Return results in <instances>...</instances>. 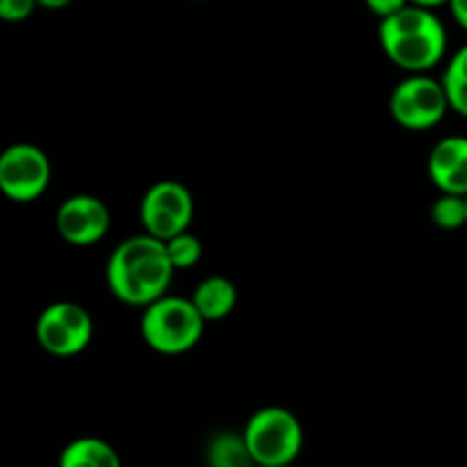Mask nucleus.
Here are the masks:
<instances>
[{
	"label": "nucleus",
	"mask_w": 467,
	"mask_h": 467,
	"mask_svg": "<svg viewBox=\"0 0 467 467\" xmlns=\"http://www.w3.org/2000/svg\"><path fill=\"white\" fill-rule=\"evenodd\" d=\"M450 9L454 21L467 32V0H450Z\"/></svg>",
	"instance_id": "6ab92c4d"
},
{
	"label": "nucleus",
	"mask_w": 467,
	"mask_h": 467,
	"mask_svg": "<svg viewBox=\"0 0 467 467\" xmlns=\"http://www.w3.org/2000/svg\"><path fill=\"white\" fill-rule=\"evenodd\" d=\"M36 0H0V18L7 23H21L32 16Z\"/></svg>",
	"instance_id": "f3484780"
},
{
	"label": "nucleus",
	"mask_w": 467,
	"mask_h": 467,
	"mask_svg": "<svg viewBox=\"0 0 467 467\" xmlns=\"http://www.w3.org/2000/svg\"><path fill=\"white\" fill-rule=\"evenodd\" d=\"M210 467H255L244 433L222 431L208 445Z\"/></svg>",
	"instance_id": "ddd939ff"
},
{
	"label": "nucleus",
	"mask_w": 467,
	"mask_h": 467,
	"mask_svg": "<svg viewBox=\"0 0 467 467\" xmlns=\"http://www.w3.org/2000/svg\"><path fill=\"white\" fill-rule=\"evenodd\" d=\"M36 3H39V7L44 9H64L68 7L73 0H36Z\"/></svg>",
	"instance_id": "aec40b11"
},
{
	"label": "nucleus",
	"mask_w": 467,
	"mask_h": 467,
	"mask_svg": "<svg viewBox=\"0 0 467 467\" xmlns=\"http://www.w3.org/2000/svg\"><path fill=\"white\" fill-rule=\"evenodd\" d=\"M255 467H292V465H255Z\"/></svg>",
	"instance_id": "4be33fe9"
},
{
	"label": "nucleus",
	"mask_w": 467,
	"mask_h": 467,
	"mask_svg": "<svg viewBox=\"0 0 467 467\" xmlns=\"http://www.w3.org/2000/svg\"><path fill=\"white\" fill-rule=\"evenodd\" d=\"M451 109L442 80L410 73L390 94V114L406 130H431Z\"/></svg>",
	"instance_id": "39448f33"
},
{
	"label": "nucleus",
	"mask_w": 467,
	"mask_h": 467,
	"mask_svg": "<svg viewBox=\"0 0 467 467\" xmlns=\"http://www.w3.org/2000/svg\"><path fill=\"white\" fill-rule=\"evenodd\" d=\"M365 5H368V9L374 14V16H379L383 21V18L401 12V9L410 3L409 0H365Z\"/></svg>",
	"instance_id": "a211bd4d"
},
{
	"label": "nucleus",
	"mask_w": 467,
	"mask_h": 467,
	"mask_svg": "<svg viewBox=\"0 0 467 467\" xmlns=\"http://www.w3.org/2000/svg\"><path fill=\"white\" fill-rule=\"evenodd\" d=\"M59 467H121L117 450L100 438H76L59 454Z\"/></svg>",
	"instance_id": "f8f14e48"
},
{
	"label": "nucleus",
	"mask_w": 467,
	"mask_h": 467,
	"mask_svg": "<svg viewBox=\"0 0 467 467\" xmlns=\"http://www.w3.org/2000/svg\"><path fill=\"white\" fill-rule=\"evenodd\" d=\"M194 217V199L178 181H160L146 190L140 205L141 226L158 240H171L178 233L190 231Z\"/></svg>",
	"instance_id": "6e6552de"
},
{
	"label": "nucleus",
	"mask_w": 467,
	"mask_h": 467,
	"mask_svg": "<svg viewBox=\"0 0 467 467\" xmlns=\"http://www.w3.org/2000/svg\"><path fill=\"white\" fill-rule=\"evenodd\" d=\"M36 342L41 349L57 358L82 354L94 337V319L73 301H55L36 317Z\"/></svg>",
	"instance_id": "423d86ee"
},
{
	"label": "nucleus",
	"mask_w": 467,
	"mask_h": 467,
	"mask_svg": "<svg viewBox=\"0 0 467 467\" xmlns=\"http://www.w3.org/2000/svg\"><path fill=\"white\" fill-rule=\"evenodd\" d=\"M140 331L153 351L178 356L199 345L205 331V319L192 299L164 295L162 299L146 306Z\"/></svg>",
	"instance_id": "7ed1b4c3"
},
{
	"label": "nucleus",
	"mask_w": 467,
	"mask_h": 467,
	"mask_svg": "<svg viewBox=\"0 0 467 467\" xmlns=\"http://www.w3.org/2000/svg\"><path fill=\"white\" fill-rule=\"evenodd\" d=\"M379 41L392 64L409 73H429L447 53V32L433 9L406 5L383 18Z\"/></svg>",
	"instance_id": "f03ea898"
},
{
	"label": "nucleus",
	"mask_w": 467,
	"mask_h": 467,
	"mask_svg": "<svg viewBox=\"0 0 467 467\" xmlns=\"http://www.w3.org/2000/svg\"><path fill=\"white\" fill-rule=\"evenodd\" d=\"M255 465H292L304 447V429L292 410L267 406L255 410L244 427Z\"/></svg>",
	"instance_id": "20e7f679"
},
{
	"label": "nucleus",
	"mask_w": 467,
	"mask_h": 467,
	"mask_svg": "<svg viewBox=\"0 0 467 467\" xmlns=\"http://www.w3.org/2000/svg\"><path fill=\"white\" fill-rule=\"evenodd\" d=\"M429 178L442 194L467 196V137L451 135L429 153Z\"/></svg>",
	"instance_id": "9d476101"
},
{
	"label": "nucleus",
	"mask_w": 467,
	"mask_h": 467,
	"mask_svg": "<svg viewBox=\"0 0 467 467\" xmlns=\"http://www.w3.org/2000/svg\"><path fill=\"white\" fill-rule=\"evenodd\" d=\"M410 5H418V7L424 9H436L442 7V5H450V0H409Z\"/></svg>",
	"instance_id": "412c9836"
},
{
	"label": "nucleus",
	"mask_w": 467,
	"mask_h": 467,
	"mask_svg": "<svg viewBox=\"0 0 467 467\" xmlns=\"http://www.w3.org/2000/svg\"><path fill=\"white\" fill-rule=\"evenodd\" d=\"M164 244H167L169 260H171L176 272L178 269H192L199 263L201 255H203V244H201L199 237L192 235L190 231L178 233V235H173L171 240H167Z\"/></svg>",
	"instance_id": "dca6fc26"
},
{
	"label": "nucleus",
	"mask_w": 467,
	"mask_h": 467,
	"mask_svg": "<svg viewBox=\"0 0 467 467\" xmlns=\"http://www.w3.org/2000/svg\"><path fill=\"white\" fill-rule=\"evenodd\" d=\"M441 80L447 89L451 109L467 119V44L456 50Z\"/></svg>",
	"instance_id": "4468645a"
},
{
	"label": "nucleus",
	"mask_w": 467,
	"mask_h": 467,
	"mask_svg": "<svg viewBox=\"0 0 467 467\" xmlns=\"http://www.w3.org/2000/svg\"><path fill=\"white\" fill-rule=\"evenodd\" d=\"M431 222L442 231L467 226V201L461 194H442L431 205Z\"/></svg>",
	"instance_id": "2eb2a0df"
},
{
	"label": "nucleus",
	"mask_w": 467,
	"mask_h": 467,
	"mask_svg": "<svg viewBox=\"0 0 467 467\" xmlns=\"http://www.w3.org/2000/svg\"><path fill=\"white\" fill-rule=\"evenodd\" d=\"M465 201H467V196H465Z\"/></svg>",
	"instance_id": "5701e85b"
},
{
	"label": "nucleus",
	"mask_w": 467,
	"mask_h": 467,
	"mask_svg": "<svg viewBox=\"0 0 467 467\" xmlns=\"http://www.w3.org/2000/svg\"><path fill=\"white\" fill-rule=\"evenodd\" d=\"M109 208L91 194H76L62 201L57 214H55V226L64 242L73 246H91L103 240L109 231Z\"/></svg>",
	"instance_id": "1a4fd4ad"
},
{
	"label": "nucleus",
	"mask_w": 467,
	"mask_h": 467,
	"mask_svg": "<svg viewBox=\"0 0 467 467\" xmlns=\"http://www.w3.org/2000/svg\"><path fill=\"white\" fill-rule=\"evenodd\" d=\"M176 274L164 240L135 235L123 240L108 260V287L121 304L146 308L167 295Z\"/></svg>",
	"instance_id": "f257e3e1"
},
{
	"label": "nucleus",
	"mask_w": 467,
	"mask_h": 467,
	"mask_svg": "<svg viewBox=\"0 0 467 467\" xmlns=\"http://www.w3.org/2000/svg\"><path fill=\"white\" fill-rule=\"evenodd\" d=\"M50 185V160L39 146L16 141L0 153V192L14 203H32Z\"/></svg>",
	"instance_id": "0eeeda50"
},
{
	"label": "nucleus",
	"mask_w": 467,
	"mask_h": 467,
	"mask_svg": "<svg viewBox=\"0 0 467 467\" xmlns=\"http://www.w3.org/2000/svg\"><path fill=\"white\" fill-rule=\"evenodd\" d=\"M196 310L203 315L205 322H219L228 317L237 306V287L226 276H210L196 285L192 295Z\"/></svg>",
	"instance_id": "9b49d317"
}]
</instances>
